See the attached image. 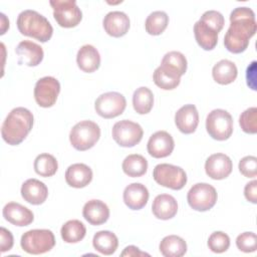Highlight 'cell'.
Returning a JSON list of instances; mask_svg holds the SVG:
<instances>
[{
  "label": "cell",
  "instance_id": "d590c367",
  "mask_svg": "<svg viewBox=\"0 0 257 257\" xmlns=\"http://www.w3.org/2000/svg\"><path fill=\"white\" fill-rule=\"evenodd\" d=\"M239 123L242 131L246 134H256L257 133V107L252 106L244 110L240 117Z\"/></svg>",
  "mask_w": 257,
  "mask_h": 257
},
{
  "label": "cell",
  "instance_id": "2e32d148",
  "mask_svg": "<svg viewBox=\"0 0 257 257\" xmlns=\"http://www.w3.org/2000/svg\"><path fill=\"white\" fill-rule=\"evenodd\" d=\"M175 123L178 130L185 134H193L199 123V113L194 104H185L175 114Z\"/></svg>",
  "mask_w": 257,
  "mask_h": 257
},
{
  "label": "cell",
  "instance_id": "83f0119b",
  "mask_svg": "<svg viewBox=\"0 0 257 257\" xmlns=\"http://www.w3.org/2000/svg\"><path fill=\"white\" fill-rule=\"evenodd\" d=\"M159 248L165 257H181L187 252V243L177 235H169L163 238Z\"/></svg>",
  "mask_w": 257,
  "mask_h": 257
},
{
  "label": "cell",
  "instance_id": "1f68e13d",
  "mask_svg": "<svg viewBox=\"0 0 257 257\" xmlns=\"http://www.w3.org/2000/svg\"><path fill=\"white\" fill-rule=\"evenodd\" d=\"M133 105L138 113H149L154 105V94L152 90L146 86L137 88L133 94Z\"/></svg>",
  "mask_w": 257,
  "mask_h": 257
},
{
  "label": "cell",
  "instance_id": "7c38bea8",
  "mask_svg": "<svg viewBox=\"0 0 257 257\" xmlns=\"http://www.w3.org/2000/svg\"><path fill=\"white\" fill-rule=\"evenodd\" d=\"M60 92V83L53 76H44L38 79L34 87V98L41 107H50Z\"/></svg>",
  "mask_w": 257,
  "mask_h": 257
},
{
  "label": "cell",
  "instance_id": "8d00e7d4",
  "mask_svg": "<svg viewBox=\"0 0 257 257\" xmlns=\"http://www.w3.org/2000/svg\"><path fill=\"white\" fill-rule=\"evenodd\" d=\"M229 246H230V238L226 233L222 231H216L209 236L208 247L212 252L223 253L228 250Z\"/></svg>",
  "mask_w": 257,
  "mask_h": 257
},
{
  "label": "cell",
  "instance_id": "603a6c76",
  "mask_svg": "<svg viewBox=\"0 0 257 257\" xmlns=\"http://www.w3.org/2000/svg\"><path fill=\"white\" fill-rule=\"evenodd\" d=\"M152 211L156 218L169 220L176 216L178 212V203L172 195L161 194L154 199Z\"/></svg>",
  "mask_w": 257,
  "mask_h": 257
},
{
  "label": "cell",
  "instance_id": "30bf717a",
  "mask_svg": "<svg viewBox=\"0 0 257 257\" xmlns=\"http://www.w3.org/2000/svg\"><path fill=\"white\" fill-rule=\"evenodd\" d=\"M111 135L118 146L132 148L142 141L144 131L139 123L128 119H122L113 124Z\"/></svg>",
  "mask_w": 257,
  "mask_h": 257
},
{
  "label": "cell",
  "instance_id": "cb8c5ba5",
  "mask_svg": "<svg viewBox=\"0 0 257 257\" xmlns=\"http://www.w3.org/2000/svg\"><path fill=\"white\" fill-rule=\"evenodd\" d=\"M76 62L82 71L91 73L100 65L99 52L94 46L85 44L79 48L76 55Z\"/></svg>",
  "mask_w": 257,
  "mask_h": 257
},
{
  "label": "cell",
  "instance_id": "277c9868",
  "mask_svg": "<svg viewBox=\"0 0 257 257\" xmlns=\"http://www.w3.org/2000/svg\"><path fill=\"white\" fill-rule=\"evenodd\" d=\"M20 245L28 254H43L54 247L55 237L52 231L48 229H33L22 235Z\"/></svg>",
  "mask_w": 257,
  "mask_h": 257
},
{
  "label": "cell",
  "instance_id": "d4e9b609",
  "mask_svg": "<svg viewBox=\"0 0 257 257\" xmlns=\"http://www.w3.org/2000/svg\"><path fill=\"white\" fill-rule=\"evenodd\" d=\"M237 74V66L233 61L228 59H222L218 61L212 69L213 78L219 84L232 83L236 79Z\"/></svg>",
  "mask_w": 257,
  "mask_h": 257
},
{
  "label": "cell",
  "instance_id": "4fadbf2b",
  "mask_svg": "<svg viewBox=\"0 0 257 257\" xmlns=\"http://www.w3.org/2000/svg\"><path fill=\"white\" fill-rule=\"evenodd\" d=\"M175 148L173 137L166 131H159L153 134L147 145L148 153L156 159L170 156Z\"/></svg>",
  "mask_w": 257,
  "mask_h": 257
},
{
  "label": "cell",
  "instance_id": "8992f818",
  "mask_svg": "<svg viewBox=\"0 0 257 257\" xmlns=\"http://www.w3.org/2000/svg\"><path fill=\"white\" fill-rule=\"evenodd\" d=\"M206 130L209 136L214 140H228L233 133L232 115L225 109H213L207 115Z\"/></svg>",
  "mask_w": 257,
  "mask_h": 257
},
{
  "label": "cell",
  "instance_id": "7a4b0ae2",
  "mask_svg": "<svg viewBox=\"0 0 257 257\" xmlns=\"http://www.w3.org/2000/svg\"><path fill=\"white\" fill-rule=\"evenodd\" d=\"M33 126L32 112L22 106L13 108L2 123V139L11 146H17L24 141Z\"/></svg>",
  "mask_w": 257,
  "mask_h": 257
},
{
  "label": "cell",
  "instance_id": "9c48e42d",
  "mask_svg": "<svg viewBox=\"0 0 257 257\" xmlns=\"http://www.w3.org/2000/svg\"><path fill=\"white\" fill-rule=\"evenodd\" d=\"M217 197V192L213 186L207 183H198L189 190L187 201L192 209L205 212L215 206Z\"/></svg>",
  "mask_w": 257,
  "mask_h": 257
},
{
  "label": "cell",
  "instance_id": "ab89813d",
  "mask_svg": "<svg viewBox=\"0 0 257 257\" xmlns=\"http://www.w3.org/2000/svg\"><path fill=\"white\" fill-rule=\"evenodd\" d=\"M240 173L247 178H255L257 174V159L254 156H246L239 162Z\"/></svg>",
  "mask_w": 257,
  "mask_h": 257
},
{
  "label": "cell",
  "instance_id": "9a60e30c",
  "mask_svg": "<svg viewBox=\"0 0 257 257\" xmlns=\"http://www.w3.org/2000/svg\"><path fill=\"white\" fill-rule=\"evenodd\" d=\"M15 52L18 56V63L25 64L27 66L38 65L44 56L42 47L30 40H23L19 42Z\"/></svg>",
  "mask_w": 257,
  "mask_h": 257
},
{
  "label": "cell",
  "instance_id": "60d3db41",
  "mask_svg": "<svg viewBox=\"0 0 257 257\" xmlns=\"http://www.w3.org/2000/svg\"><path fill=\"white\" fill-rule=\"evenodd\" d=\"M14 244V239L12 233L4 227L0 228V249L1 252L4 253L9 251Z\"/></svg>",
  "mask_w": 257,
  "mask_h": 257
},
{
  "label": "cell",
  "instance_id": "836d02e7",
  "mask_svg": "<svg viewBox=\"0 0 257 257\" xmlns=\"http://www.w3.org/2000/svg\"><path fill=\"white\" fill-rule=\"evenodd\" d=\"M169 24V16L165 11H154L146 19V31L151 35H160Z\"/></svg>",
  "mask_w": 257,
  "mask_h": 257
},
{
  "label": "cell",
  "instance_id": "d6a6232c",
  "mask_svg": "<svg viewBox=\"0 0 257 257\" xmlns=\"http://www.w3.org/2000/svg\"><path fill=\"white\" fill-rule=\"evenodd\" d=\"M33 167L37 175L47 178L53 176L56 173L58 169V164L56 159L52 155L44 153L36 157Z\"/></svg>",
  "mask_w": 257,
  "mask_h": 257
},
{
  "label": "cell",
  "instance_id": "ffe728a7",
  "mask_svg": "<svg viewBox=\"0 0 257 257\" xmlns=\"http://www.w3.org/2000/svg\"><path fill=\"white\" fill-rule=\"evenodd\" d=\"M123 202L132 210H141L149 200V191L141 183H133L125 187L123 191Z\"/></svg>",
  "mask_w": 257,
  "mask_h": 257
},
{
  "label": "cell",
  "instance_id": "6da1fadb",
  "mask_svg": "<svg viewBox=\"0 0 257 257\" xmlns=\"http://www.w3.org/2000/svg\"><path fill=\"white\" fill-rule=\"evenodd\" d=\"M257 28L255 13L249 7H237L230 14V26L224 36V45L232 53H241Z\"/></svg>",
  "mask_w": 257,
  "mask_h": 257
},
{
  "label": "cell",
  "instance_id": "5b68a950",
  "mask_svg": "<svg viewBox=\"0 0 257 257\" xmlns=\"http://www.w3.org/2000/svg\"><path fill=\"white\" fill-rule=\"evenodd\" d=\"M100 128L98 124L91 120H81L77 122L69 133V141L77 151L91 149L99 140Z\"/></svg>",
  "mask_w": 257,
  "mask_h": 257
},
{
  "label": "cell",
  "instance_id": "4dcf8cb0",
  "mask_svg": "<svg viewBox=\"0 0 257 257\" xmlns=\"http://www.w3.org/2000/svg\"><path fill=\"white\" fill-rule=\"evenodd\" d=\"M60 234L64 242L77 243L84 238L86 234V228L84 224L79 220H69L62 225Z\"/></svg>",
  "mask_w": 257,
  "mask_h": 257
},
{
  "label": "cell",
  "instance_id": "3957f363",
  "mask_svg": "<svg viewBox=\"0 0 257 257\" xmlns=\"http://www.w3.org/2000/svg\"><path fill=\"white\" fill-rule=\"evenodd\" d=\"M16 24L22 35L35 38L40 42L48 41L53 33V28L47 18L31 9L22 11L17 17Z\"/></svg>",
  "mask_w": 257,
  "mask_h": 257
},
{
  "label": "cell",
  "instance_id": "7bdbcfd3",
  "mask_svg": "<svg viewBox=\"0 0 257 257\" xmlns=\"http://www.w3.org/2000/svg\"><path fill=\"white\" fill-rule=\"evenodd\" d=\"M246 80L248 86L253 90H256V61H252L246 70Z\"/></svg>",
  "mask_w": 257,
  "mask_h": 257
},
{
  "label": "cell",
  "instance_id": "7402d4cb",
  "mask_svg": "<svg viewBox=\"0 0 257 257\" xmlns=\"http://www.w3.org/2000/svg\"><path fill=\"white\" fill-rule=\"evenodd\" d=\"M83 218L91 225L98 226L105 223L109 217V209L105 203L100 200H89L82 209Z\"/></svg>",
  "mask_w": 257,
  "mask_h": 257
},
{
  "label": "cell",
  "instance_id": "44dd1931",
  "mask_svg": "<svg viewBox=\"0 0 257 257\" xmlns=\"http://www.w3.org/2000/svg\"><path fill=\"white\" fill-rule=\"evenodd\" d=\"M92 180L91 169L81 163L70 165L65 172V181L72 188H84Z\"/></svg>",
  "mask_w": 257,
  "mask_h": 257
},
{
  "label": "cell",
  "instance_id": "8fae6325",
  "mask_svg": "<svg viewBox=\"0 0 257 257\" xmlns=\"http://www.w3.org/2000/svg\"><path fill=\"white\" fill-rule=\"evenodd\" d=\"M125 97L116 91L102 93L94 102L96 113L103 118H113L120 115L125 109Z\"/></svg>",
  "mask_w": 257,
  "mask_h": 257
},
{
  "label": "cell",
  "instance_id": "5bb4252c",
  "mask_svg": "<svg viewBox=\"0 0 257 257\" xmlns=\"http://www.w3.org/2000/svg\"><path fill=\"white\" fill-rule=\"evenodd\" d=\"M231 159L222 153L211 155L205 163L206 174L213 180H223L232 172Z\"/></svg>",
  "mask_w": 257,
  "mask_h": 257
},
{
  "label": "cell",
  "instance_id": "e0dca14e",
  "mask_svg": "<svg viewBox=\"0 0 257 257\" xmlns=\"http://www.w3.org/2000/svg\"><path fill=\"white\" fill-rule=\"evenodd\" d=\"M2 213L6 221L18 227L28 226L34 220V215L32 211L16 202H10L6 204L3 208Z\"/></svg>",
  "mask_w": 257,
  "mask_h": 257
},
{
  "label": "cell",
  "instance_id": "f1b7e54d",
  "mask_svg": "<svg viewBox=\"0 0 257 257\" xmlns=\"http://www.w3.org/2000/svg\"><path fill=\"white\" fill-rule=\"evenodd\" d=\"M153 79L157 86L165 90L174 89L181 82V76L177 72L163 65H160L155 69Z\"/></svg>",
  "mask_w": 257,
  "mask_h": 257
},
{
  "label": "cell",
  "instance_id": "74e56055",
  "mask_svg": "<svg viewBox=\"0 0 257 257\" xmlns=\"http://www.w3.org/2000/svg\"><path fill=\"white\" fill-rule=\"evenodd\" d=\"M200 20L205 24H207L212 29H214L217 33H219L222 30L225 24L224 16L219 11H216V10H208L204 12Z\"/></svg>",
  "mask_w": 257,
  "mask_h": 257
},
{
  "label": "cell",
  "instance_id": "d6986e66",
  "mask_svg": "<svg viewBox=\"0 0 257 257\" xmlns=\"http://www.w3.org/2000/svg\"><path fill=\"white\" fill-rule=\"evenodd\" d=\"M21 196L29 204L40 205L48 196L46 185L37 179H28L21 186Z\"/></svg>",
  "mask_w": 257,
  "mask_h": 257
},
{
  "label": "cell",
  "instance_id": "52a82bcc",
  "mask_svg": "<svg viewBox=\"0 0 257 257\" xmlns=\"http://www.w3.org/2000/svg\"><path fill=\"white\" fill-rule=\"evenodd\" d=\"M49 4L55 21L61 27H75L82 19V12L74 0H51Z\"/></svg>",
  "mask_w": 257,
  "mask_h": 257
},
{
  "label": "cell",
  "instance_id": "e575fe53",
  "mask_svg": "<svg viewBox=\"0 0 257 257\" xmlns=\"http://www.w3.org/2000/svg\"><path fill=\"white\" fill-rule=\"evenodd\" d=\"M161 65L177 72L180 76L187 71V59L185 55L179 51H170L165 54L162 59Z\"/></svg>",
  "mask_w": 257,
  "mask_h": 257
},
{
  "label": "cell",
  "instance_id": "ac0fdd59",
  "mask_svg": "<svg viewBox=\"0 0 257 257\" xmlns=\"http://www.w3.org/2000/svg\"><path fill=\"white\" fill-rule=\"evenodd\" d=\"M102 25L105 32L112 37H121L130 29V18L121 11L108 12L103 20Z\"/></svg>",
  "mask_w": 257,
  "mask_h": 257
},
{
  "label": "cell",
  "instance_id": "ba28073f",
  "mask_svg": "<svg viewBox=\"0 0 257 257\" xmlns=\"http://www.w3.org/2000/svg\"><path fill=\"white\" fill-rule=\"evenodd\" d=\"M154 180L161 186L172 190H181L187 183L186 172L178 166L159 164L153 171Z\"/></svg>",
  "mask_w": 257,
  "mask_h": 257
},
{
  "label": "cell",
  "instance_id": "f546056e",
  "mask_svg": "<svg viewBox=\"0 0 257 257\" xmlns=\"http://www.w3.org/2000/svg\"><path fill=\"white\" fill-rule=\"evenodd\" d=\"M121 168L123 173L128 177L138 178L147 173L148 161L142 155H128L123 160Z\"/></svg>",
  "mask_w": 257,
  "mask_h": 257
},
{
  "label": "cell",
  "instance_id": "484cf974",
  "mask_svg": "<svg viewBox=\"0 0 257 257\" xmlns=\"http://www.w3.org/2000/svg\"><path fill=\"white\" fill-rule=\"evenodd\" d=\"M194 34L197 43L204 50H212L218 42V33L201 20L194 25Z\"/></svg>",
  "mask_w": 257,
  "mask_h": 257
},
{
  "label": "cell",
  "instance_id": "b9f144b4",
  "mask_svg": "<svg viewBox=\"0 0 257 257\" xmlns=\"http://www.w3.org/2000/svg\"><path fill=\"white\" fill-rule=\"evenodd\" d=\"M244 196L247 201L256 204L257 203V181L253 180L246 184L244 188Z\"/></svg>",
  "mask_w": 257,
  "mask_h": 257
},
{
  "label": "cell",
  "instance_id": "4316f807",
  "mask_svg": "<svg viewBox=\"0 0 257 257\" xmlns=\"http://www.w3.org/2000/svg\"><path fill=\"white\" fill-rule=\"evenodd\" d=\"M92 245L96 251L103 255L113 254L118 246V240L114 233L106 230L98 231L94 234Z\"/></svg>",
  "mask_w": 257,
  "mask_h": 257
},
{
  "label": "cell",
  "instance_id": "ee69618b",
  "mask_svg": "<svg viewBox=\"0 0 257 257\" xmlns=\"http://www.w3.org/2000/svg\"><path fill=\"white\" fill-rule=\"evenodd\" d=\"M150 256V254L141 251L138 247L136 246H127L124 248V250L121 253V256Z\"/></svg>",
  "mask_w": 257,
  "mask_h": 257
},
{
  "label": "cell",
  "instance_id": "f35d334b",
  "mask_svg": "<svg viewBox=\"0 0 257 257\" xmlns=\"http://www.w3.org/2000/svg\"><path fill=\"white\" fill-rule=\"evenodd\" d=\"M236 245L240 251L250 253L256 251L257 237L253 232H244L238 235L236 239Z\"/></svg>",
  "mask_w": 257,
  "mask_h": 257
},
{
  "label": "cell",
  "instance_id": "f6af8a7d",
  "mask_svg": "<svg viewBox=\"0 0 257 257\" xmlns=\"http://www.w3.org/2000/svg\"><path fill=\"white\" fill-rule=\"evenodd\" d=\"M0 16H1V23H2V25H1V32H0V34L2 35V34H4L5 33V27L4 26H6V28H9V20L6 18V16L3 14V13H0Z\"/></svg>",
  "mask_w": 257,
  "mask_h": 257
}]
</instances>
